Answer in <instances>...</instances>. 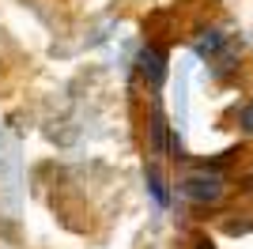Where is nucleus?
I'll return each instance as SVG.
<instances>
[{
	"label": "nucleus",
	"mask_w": 253,
	"mask_h": 249,
	"mask_svg": "<svg viewBox=\"0 0 253 249\" xmlns=\"http://www.w3.org/2000/svg\"><path fill=\"white\" fill-rule=\"evenodd\" d=\"M227 38H223L219 31H204L201 38H197V53H201V57H208V61H223V57H227Z\"/></svg>",
	"instance_id": "obj_3"
},
{
	"label": "nucleus",
	"mask_w": 253,
	"mask_h": 249,
	"mask_svg": "<svg viewBox=\"0 0 253 249\" xmlns=\"http://www.w3.org/2000/svg\"><path fill=\"white\" fill-rule=\"evenodd\" d=\"M197 249H215V246H211L208 238H197Z\"/></svg>",
	"instance_id": "obj_7"
},
{
	"label": "nucleus",
	"mask_w": 253,
	"mask_h": 249,
	"mask_svg": "<svg viewBox=\"0 0 253 249\" xmlns=\"http://www.w3.org/2000/svg\"><path fill=\"white\" fill-rule=\"evenodd\" d=\"M140 76H144L151 87L163 83V53H159V49H151V45H148V49L140 53Z\"/></svg>",
	"instance_id": "obj_2"
},
{
	"label": "nucleus",
	"mask_w": 253,
	"mask_h": 249,
	"mask_svg": "<svg viewBox=\"0 0 253 249\" xmlns=\"http://www.w3.org/2000/svg\"><path fill=\"white\" fill-rule=\"evenodd\" d=\"M238 124H242V132L246 136H253V102L242 110V117H238Z\"/></svg>",
	"instance_id": "obj_6"
},
{
	"label": "nucleus",
	"mask_w": 253,
	"mask_h": 249,
	"mask_svg": "<svg viewBox=\"0 0 253 249\" xmlns=\"http://www.w3.org/2000/svg\"><path fill=\"white\" fill-rule=\"evenodd\" d=\"M148 185H151V193H155L159 204H167V189H163V177H159V170H148Z\"/></svg>",
	"instance_id": "obj_5"
},
{
	"label": "nucleus",
	"mask_w": 253,
	"mask_h": 249,
	"mask_svg": "<svg viewBox=\"0 0 253 249\" xmlns=\"http://www.w3.org/2000/svg\"><path fill=\"white\" fill-rule=\"evenodd\" d=\"M181 193L197 204H215L223 197V177L219 174H193L181 181Z\"/></svg>",
	"instance_id": "obj_1"
},
{
	"label": "nucleus",
	"mask_w": 253,
	"mask_h": 249,
	"mask_svg": "<svg viewBox=\"0 0 253 249\" xmlns=\"http://www.w3.org/2000/svg\"><path fill=\"white\" fill-rule=\"evenodd\" d=\"M151 144H155V151L163 155V147H167V121H163V114H151Z\"/></svg>",
	"instance_id": "obj_4"
}]
</instances>
